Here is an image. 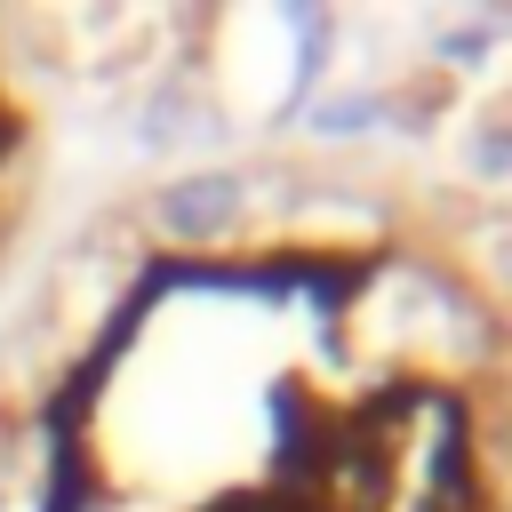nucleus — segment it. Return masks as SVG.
<instances>
[{
	"instance_id": "1",
	"label": "nucleus",
	"mask_w": 512,
	"mask_h": 512,
	"mask_svg": "<svg viewBox=\"0 0 512 512\" xmlns=\"http://www.w3.org/2000/svg\"><path fill=\"white\" fill-rule=\"evenodd\" d=\"M232 216H240V184H232V176H176V184L152 200V224H160L168 240H184V248L224 240Z\"/></svg>"
}]
</instances>
